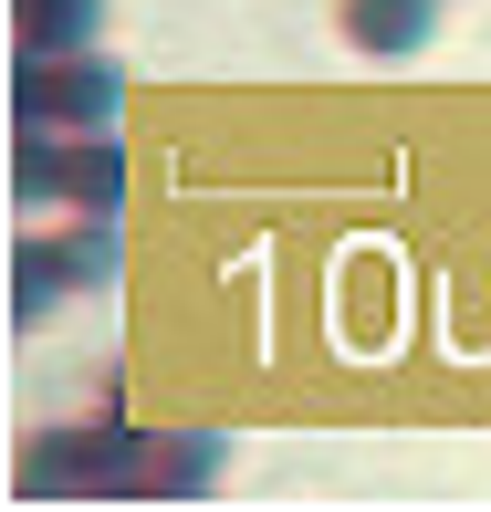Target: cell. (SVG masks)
I'll return each mask as SVG.
<instances>
[{
    "label": "cell",
    "mask_w": 491,
    "mask_h": 512,
    "mask_svg": "<svg viewBox=\"0 0 491 512\" xmlns=\"http://www.w3.org/2000/svg\"><path fill=\"white\" fill-rule=\"evenodd\" d=\"M345 32H356L366 53H418V32H429V0H345Z\"/></svg>",
    "instance_id": "obj_1"
}]
</instances>
